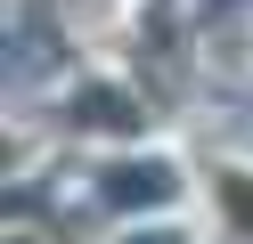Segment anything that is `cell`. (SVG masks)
I'll use <instances>...</instances> for the list:
<instances>
[{"mask_svg":"<svg viewBox=\"0 0 253 244\" xmlns=\"http://www.w3.org/2000/svg\"><path fill=\"white\" fill-rule=\"evenodd\" d=\"M212 204H220V228L253 244V163H220L212 171Z\"/></svg>","mask_w":253,"mask_h":244,"instance_id":"6da1fadb","label":"cell"}]
</instances>
